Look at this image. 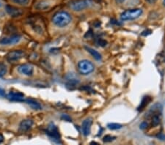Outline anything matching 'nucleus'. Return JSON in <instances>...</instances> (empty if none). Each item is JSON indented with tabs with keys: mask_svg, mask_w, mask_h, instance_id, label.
<instances>
[{
	"mask_svg": "<svg viewBox=\"0 0 165 145\" xmlns=\"http://www.w3.org/2000/svg\"><path fill=\"white\" fill-rule=\"evenodd\" d=\"M162 106L160 103H156L150 108L146 114V118L150 119L152 127H156L160 124L162 120Z\"/></svg>",
	"mask_w": 165,
	"mask_h": 145,
	"instance_id": "1",
	"label": "nucleus"
},
{
	"mask_svg": "<svg viewBox=\"0 0 165 145\" xmlns=\"http://www.w3.org/2000/svg\"><path fill=\"white\" fill-rule=\"evenodd\" d=\"M53 23L59 27H64L68 25L71 21V17L67 12L60 11L55 13L52 18Z\"/></svg>",
	"mask_w": 165,
	"mask_h": 145,
	"instance_id": "2",
	"label": "nucleus"
},
{
	"mask_svg": "<svg viewBox=\"0 0 165 145\" xmlns=\"http://www.w3.org/2000/svg\"><path fill=\"white\" fill-rule=\"evenodd\" d=\"M92 5H93L92 0H73L69 4L70 8L76 12L85 10Z\"/></svg>",
	"mask_w": 165,
	"mask_h": 145,
	"instance_id": "3",
	"label": "nucleus"
},
{
	"mask_svg": "<svg viewBox=\"0 0 165 145\" xmlns=\"http://www.w3.org/2000/svg\"><path fill=\"white\" fill-rule=\"evenodd\" d=\"M142 13L141 9H130L123 12L120 16L122 21H128V20H134L139 18Z\"/></svg>",
	"mask_w": 165,
	"mask_h": 145,
	"instance_id": "4",
	"label": "nucleus"
},
{
	"mask_svg": "<svg viewBox=\"0 0 165 145\" xmlns=\"http://www.w3.org/2000/svg\"><path fill=\"white\" fill-rule=\"evenodd\" d=\"M78 71L82 75H88L94 70V65L88 60H82L78 63Z\"/></svg>",
	"mask_w": 165,
	"mask_h": 145,
	"instance_id": "5",
	"label": "nucleus"
},
{
	"mask_svg": "<svg viewBox=\"0 0 165 145\" xmlns=\"http://www.w3.org/2000/svg\"><path fill=\"white\" fill-rule=\"evenodd\" d=\"M46 133L55 142H57V143L60 142V135L59 130L54 124L51 123L47 127V130H46Z\"/></svg>",
	"mask_w": 165,
	"mask_h": 145,
	"instance_id": "6",
	"label": "nucleus"
},
{
	"mask_svg": "<svg viewBox=\"0 0 165 145\" xmlns=\"http://www.w3.org/2000/svg\"><path fill=\"white\" fill-rule=\"evenodd\" d=\"M25 56V53L21 50H15L10 51L6 56V59L7 62L10 63L18 62L20 59L24 58Z\"/></svg>",
	"mask_w": 165,
	"mask_h": 145,
	"instance_id": "7",
	"label": "nucleus"
},
{
	"mask_svg": "<svg viewBox=\"0 0 165 145\" xmlns=\"http://www.w3.org/2000/svg\"><path fill=\"white\" fill-rule=\"evenodd\" d=\"M7 98L10 101H16V102H24V95L20 92H10L7 95Z\"/></svg>",
	"mask_w": 165,
	"mask_h": 145,
	"instance_id": "8",
	"label": "nucleus"
},
{
	"mask_svg": "<svg viewBox=\"0 0 165 145\" xmlns=\"http://www.w3.org/2000/svg\"><path fill=\"white\" fill-rule=\"evenodd\" d=\"M18 70L20 74L27 76H31L34 72V68H33L32 65H30V64H24V65H20Z\"/></svg>",
	"mask_w": 165,
	"mask_h": 145,
	"instance_id": "9",
	"label": "nucleus"
},
{
	"mask_svg": "<svg viewBox=\"0 0 165 145\" xmlns=\"http://www.w3.org/2000/svg\"><path fill=\"white\" fill-rule=\"evenodd\" d=\"M21 40V36L18 34H14L9 38H3L2 40H0V44L1 45H13L16 43H18Z\"/></svg>",
	"mask_w": 165,
	"mask_h": 145,
	"instance_id": "10",
	"label": "nucleus"
},
{
	"mask_svg": "<svg viewBox=\"0 0 165 145\" xmlns=\"http://www.w3.org/2000/svg\"><path fill=\"white\" fill-rule=\"evenodd\" d=\"M33 121L32 119H24L19 125V131L21 133L27 132L28 130H30L31 129Z\"/></svg>",
	"mask_w": 165,
	"mask_h": 145,
	"instance_id": "11",
	"label": "nucleus"
},
{
	"mask_svg": "<svg viewBox=\"0 0 165 145\" xmlns=\"http://www.w3.org/2000/svg\"><path fill=\"white\" fill-rule=\"evenodd\" d=\"M7 13L12 17H18L23 14V11L21 9H18L15 7L10 6V5H7L6 7Z\"/></svg>",
	"mask_w": 165,
	"mask_h": 145,
	"instance_id": "12",
	"label": "nucleus"
},
{
	"mask_svg": "<svg viewBox=\"0 0 165 145\" xmlns=\"http://www.w3.org/2000/svg\"><path fill=\"white\" fill-rule=\"evenodd\" d=\"M92 124H93V119L91 118H87L85 119L82 123V132L85 136H88L90 133Z\"/></svg>",
	"mask_w": 165,
	"mask_h": 145,
	"instance_id": "13",
	"label": "nucleus"
},
{
	"mask_svg": "<svg viewBox=\"0 0 165 145\" xmlns=\"http://www.w3.org/2000/svg\"><path fill=\"white\" fill-rule=\"evenodd\" d=\"M24 102H26L28 105H30V107L32 109H33L34 110H41L42 109L41 104L39 103H38L37 101H35L34 100L32 99H26L25 100Z\"/></svg>",
	"mask_w": 165,
	"mask_h": 145,
	"instance_id": "14",
	"label": "nucleus"
},
{
	"mask_svg": "<svg viewBox=\"0 0 165 145\" xmlns=\"http://www.w3.org/2000/svg\"><path fill=\"white\" fill-rule=\"evenodd\" d=\"M150 101H151V98H150V97L148 96H145L144 97V98L142 99V102H141V103L139 104V107H138V111H142V110L144 109L146 107V106H147V104H148L149 103H150Z\"/></svg>",
	"mask_w": 165,
	"mask_h": 145,
	"instance_id": "15",
	"label": "nucleus"
},
{
	"mask_svg": "<svg viewBox=\"0 0 165 145\" xmlns=\"http://www.w3.org/2000/svg\"><path fill=\"white\" fill-rule=\"evenodd\" d=\"M86 49H87V51L93 56L94 59H95L96 60H101V55L97 51L88 47H86Z\"/></svg>",
	"mask_w": 165,
	"mask_h": 145,
	"instance_id": "16",
	"label": "nucleus"
},
{
	"mask_svg": "<svg viewBox=\"0 0 165 145\" xmlns=\"http://www.w3.org/2000/svg\"><path fill=\"white\" fill-rule=\"evenodd\" d=\"M78 81L76 80V79H70L68 82L66 84V86L69 90H74V89L76 88V85L78 84Z\"/></svg>",
	"mask_w": 165,
	"mask_h": 145,
	"instance_id": "17",
	"label": "nucleus"
},
{
	"mask_svg": "<svg viewBox=\"0 0 165 145\" xmlns=\"http://www.w3.org/2000/svg\"><path fill=\"white\" fill-rule=\"evenodd\" d=\"M107 127L110 130H118V129H120L122 127V125L120 124H118V123H110L107 125Z\"/></svg>",
	"mask_w": 165,
	"mask_h": 145,
	"instance_id": "18",
	"label": "nucleus"
},
{
	"mask_svg": "<svg viewBox=\"0 0 165 145\" xmlns=\"http://www.w3.org/2000/svg\"><path fill=\"white\" fill-rule=\"evenodd\" d=\"M7 73V66L4 63H0V78L3 77Z\"/></svg>",
	"mask_w": 165,
	"mask_h": 145,
	"instance_id": "19",
	"label": "nucleus"
},
{
	"mask_svg": "<svg viewBox=\"0 0 165 145\" xmlns=\"http://www.w3.org/2000/svg\"><path fill=\"white\" fill-rule=\"evenodd\" d=\"M12 2L14 3L18 4L19 5H27L30 2V0H12Z\"/></svg>",
	"mask_w": 165,
	"mask_h": 145,
	"instance_id": "20",
	"label": "nucleus"
},
{
	"mask_svg": "<svg viewBox=\"0 0 165 145\" xmlns=\"http://www.w3.org/2000/svg\"><path fill=\"white\" fill-rule=\"evenodd\" d=\"M114 137L111 136H106L103 137V141L105 143H108V142H111L114 139Z\"/></svg>",
	"mask_w": 165,
	"mask_h": 145,
	"instance_id": "21",
	"label": "nucleus"
},
{
	"mask_svg": "<svg viewBox=\"0 0 165 145\" xmlns=\"http://www.w3.org/2000/svg\"><path fill=\"white\" fill-rule=\"evenodd\" d=\"M147 126H148V124H147V122H143L142 124L140 125V129H142V130H145V129L147 128Z\"/></svg>",
	"mask_w": 165,
	"mask_h": 145,
	"instance_id": "22",
	"label": "nucleus"
},
{
	"mask_svg": "<svg viewBox=\"0 0 165 145\" xmlns=\"http://www.w3.org/2000/svg\"><path fill=\"white\" fill-rule=\"evenodd\" d=\"M6 96L5 95V92L3 89L0 88V98H5Z\"/></svg>",
	"mask_w": 165,
	"mask_h": 145,
	"instance_id": "23",
	"label": "nucleus"
},
{
	"mask_svg": "<svg viewBox=\"0 0 165 145\" xmlns=\"http://www.w3.org/2000/svg\"><path fill=\"white\" fill-rule=\"evenodd\" d=\"M62 118L63 119H65V120L68 121V122H70V121H71V119H70V118L69 117L68 115H62Z\"/></svg>",
	"mask_w": 165,
	"mask_h": 145,
	"instance_id": "24",
	"label": "nucleus"
},
{
	"mask_svg": "<svg viewBox=\"0 0 165 145\" xmlns=\"http://www.w3.org/2000/svg\"><path fill=\"white\" fill-rule=\"evenodd\" d=\"M157 137H158L159 139H161V140L165 141V135H163V134H160V135L157 136Z\"/></svg>",
	"mask_w": 165,
	"mask_h": 145,
	"instance_id": "25",
	"label": "nucleus"
},
{
	"mask_svg": "<svg viewBox=\"0 0 165 145\" xmlns=\"http://www.w3.org/2000/svg\"><path fill=\"white\" fill-rule=\"evenodd\" d=\"M4 139H5V138H4L3 135H2V134H0V144L4 142Z\"/></svg>",
	"mask_w": 165,
	"mask_h": 145,
	"instance_id": "26",
	"label": "nucleus"
},
{
	"mask_svg": "<svg viewBox=\"0 0 165 145\" xmlns=\"http://www.w3.org/2000/svg\"><path fill=\"white\" fill-rule=\"evenodd\" d=\"M148 3H150V4H153V3H154V2L156 1V0H146Z\"/></svg>",
	"mask_w": 165,
	"mask_h": 145,
	"instance_id": "27",
	"label": "nucleus"
},
{
	"mask_svg": "<svg viewBox=\"0 0 165 145\" xmlns=\"http://www.w3.org/2000/svg\"><path fill=\"white\" fill-rule=\"evenodd\" d=\"M125 0H117V2H119V3H122V2H124Z\"/></svg>",
	"mask_w": 165,
	"mask_h": 145,
	"instance_id": "28",
	"label": "nucleus"
},
{
	"mask_svg": "<svg viewBox=\"0 0 165 145\" xmlns=\"http://www.w3.org/2000/svg\"><path fill=\"white\" fill-rule=\"evenodd\" d=\"M164 5H165V0H164Z\"/></svg>",
	"mask_w": 165,
	"mask_h": 145,
	"instance_id": "29",
	"label": "nucleus"
},
{
	"mask_svg": "<svg viewBox=\"0 0 165 145\" xmlns=\"http://www.w3.org/2000/svg\"><path fill=\"white\" fill-rule=\"evenodd\" d=\"M98 1H101V0H98Z\"/></svg>",
	"mask_w": 165,
	"mask_h": 145,
	"instance_id": "30",
	"label": "nucleus"
}]
</instances>
